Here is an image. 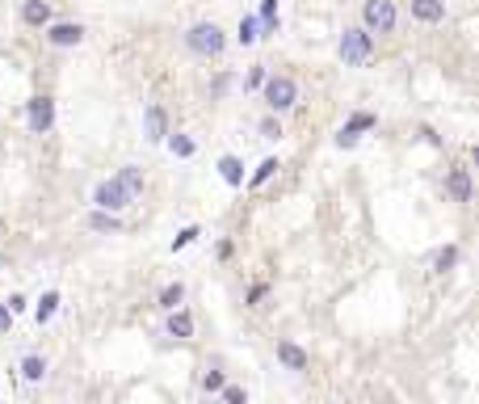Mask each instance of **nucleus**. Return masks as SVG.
Wrapping results in <instances>:
<instances>
[{
	"label": "nucleus",
	"instance_id": "nucleus-1",
	"mask_svg": "<svg viewBox=\"0 0 479 404\" xmlns=\"http://www.w3.org/2000/svg\"><path fill=\"white\" fill-rule=\"evenodd\" d=\"M185 46L194 50V55H206V59H215V55H223L227 38H223V30H219L215 21H198V26L185 34Z\"/></svg>",
	"mask_w": 479,
	"mask_h": 404
},
{
	"label": "nucleus",
	"instance_id": "nucleus-2",
	"mask_svg": "<svg viewBox=\"0 0 479 404\" xmlns=\"http://www.w3.org/2000/svg\"><path fill=\"white\" fill-rule=\"evenodd\" d=\"M261 84H265V101H270V110H274V114L290 110L294 101H299V84H294L290 76H265Z\"/></svg>",
	"mask_w": 479,
	"mask_h": 404
},
{
	"label": "nucleus",
	"instance_id": "nucleus-3",
	"mask_svg": "<svg viewBox=\"0 0 479 404\" xmlns=\"http://www.w3.org/2000/svg\"><path fill=\"white\" fill-rule=\"evenodd\" d=\"M370 50H375V34H370L366 26L341 34V59H345V64H366Z\"/></svg>",
	"mask_w": 479,
	"mask_h": 404
},
{
	"label": "nucleus",
	"instance_id": "nucleus-4",
	"mask_svg": "<svg viewBox=\"0 0 479 404\" xmlns=\"http://www.w3.org/2000/svg\"><path fill=\"white\" fill-rule=\"evenodd\" d=\"M361 21L370 34H391L395 30V0H366Z\"/></svg>",
	"mask_w": 479,
	"mask_h": 404
},
{
	"label": "nucleus",
	"instance_id": "nucleus-5",
	"mask_svg": "<svg viewBox=\"0 0 479 404\" xmlns=\"http://www.w3.org/2000/svg\"><path fill=\"white\" fill-rule=\"evenodd\" d=\"M93 202H97L101 211H122L126 202H135V194H131V190H126V185H122V181L114 177V181H101V185H97Z\"/></svg>",
	"mask_w": 479,
	"mask_h": 404
},
{
	"label": "nucleus",
	"instance_id": "nucleus-6",
	"mask_svg": "<svg viewBox=\"0 0 479 404\" xmlns=\"http://www.w3.org/2000/svg\"><path fill=\"white\" fill-rule=\"evenodd\" d=\"M50 127H55V101H50V97H34L30 101V131L46 135Z\"/></svg>",
	"mask_w": 479,
	"mask_h": 404
},
{
	"label": "nucleus",
	"instance_id": "nucleus-7",
	"mask_svg": "<svg viewBox=\"0 0 479 404\" xmlns=\"http://www.w3.org/2000/svg\"><path fill=\"white\" fill-rule=\"evenodd\" d=\"M143 127H147V139L160 143V139L169 135V118H165V110H160V106H147V110H143Z\"/></svg>",
	"mask_w": 479,
	"mask_h": 404
},
{
	"label": "nucleus",
	"instance_id": "nucleus-8",
	"mask_svg": "<svg viewBox=\"0 0 479 404\" xmlns=\"http://www.w3.org/2000/svg\"><path fill=\"white\" fill-rule=\"evenodd\" d=\"M46 38H50V46H76V42L84 38V30L72 26V21H59V26H50V30H46Z\"/></svg>",
	"mask_w": 479,
	"mask_h": 404
},
{
	"label": "nucleus",
	"instance_id": "nucleus-9",
	"mask_svg": "<svg viewBox=\"0 0 479 404\" xmlns=\"http://www.w3.org/2000/svg\"><path fill=\"white\" fill-rule=\"evenodd\" d=\"M412 17L416 21H446V5H442V0H412Z\"/></svg>",
	"mask_w": 479,
	"mask_h": 404
},
{
	"label": "nucleus",
	"instance_id": "nucleus-10",
	"mask_svg": "<svg viewBox=\"0 0 479 404\" xmlns=\"http://www.w3.org/2000/svg\"><path fill=\"white\" fill-rule=\"evenodd\" d=\"M446 194H450L454 202H471V173H467V169H454V173L446 177Z\"/></svg>",
	"mask_w": 479,
	"mask_h": 404
},
{
	"label": "nucleus",
	"instance_id": "nucleus-11",
	"mask_svg": "<svg viewBox=\"0 0 479 404\" xmlns=\"http://www.w3.org/2000/svg\"><path fill=\"white\" fill-rule=\"evenodd\" d=\"M278 362L290 367V371H307V354L294 341H278Z\"/></svg>",
	"mask_w": 479,
	"mask_h": 404
},
{
	"label": "nucleus",
	"instance_id": "nucleus-12",
	"mask_svg": "<svg viewBox=\"0 0 479 404\" xmlns=\"http://www.w3.org/2000/svg\"><path fill=\"white\" fill-rule=\"evenodd\" d=\"M21 21L26 26H46L50 21V5H46V0H26V5H21Z\"/></svg>",
	"mask_w": 479,
	"mask_h": 404
},
{
	"label": "nucleus",
	"instance_id": "nucleus-13",
	"mask_svg": "<svg viewBox=\"0 0 479 404\" xmlns=\"http://www.w3.org/2000/svg\"><path fill=\"white\" fill-rule=\"evenodd\" d=\"M169 333H173L177 341L194 337V316H189V312H177V308H173V316H169Z\"/></svg>",
	"mask_w": 479,
	"mask_h": 404
},
{
	"label": "nucleus",
	"instance_id": "nucleus-14",
	"mask_svg": "<svg viewBox=\"0 0 479 404\" xmlns=\"http://www.w3.org/2000/svg\"><path fill=\"white\" fill-rule=\"evenodd\" d=\"M88 228L93 232H118L122 223H118V211H101L97 207V215H88Z\"/></svg>",
	"mask_w": 479,
	"mask_h": 404
},
{
	"label": "nucleus",
	"instance_id": "nucleus-15",
	"mask_svg": "<svg viewBox=\"0 0 479 404\" xmlns=\"http://www.w3.org/2000/svg\"><path fill=\"white\" fill-rule=\"evenodd\" d=\"M219 173H223L227 185H244V165H240L236 156H223V160H219Z\"/></svg>",
	"mask_w": 479,
	"mask_h": 404
},
{
	"label": "nucleus",
	"instance_id": "nucleus-16",
	"mask_svg": "<svg viewBox=\"0 0 479 404\" xmlns=\"http://www.w3.org/2000/svg\"><path fill=\"white\" fill-rule=\"evenodd\" d=\"M55 308H59V295H55V291H46V295L38 299V308H34V316H38V324H46L50 316H55Z\"/></svg>",
	"mask_w": 479,
	"mask_h": 404
},
{
	"label": "nucleus",
	"instance_id": "nucleus-17",
	"mask_svg": "<svg viewBox=\"0 0 479 404\" xmlns=\"http://www.w3.org/2000/svg\"><path fill=\"white\" fill-rule=\"evenodd\" d=\"M118 181H122V185H126V190H131V194H135V198H139V194H143V173H139V169H135V165H126V169H122V173H118Z\"/></svg>",
	"mask_w": 479,
	"mask_h": 404
},
{
	"label": "nucleus",
	"instance_id": "nucleus-18",
	"mask_svg": "<svg viewBox=\"0 0 479 404\" xmlns=\"http://www.w3.org/2000/svg\"><path fill=\"white\" fill-rule=\"evenodd\" d=\"M181 299H185V286H181V282H173V286H165V291H160V308H169V312H173Z\"/></svg>",
	"mask_w": 479,
	"mask_h": 404
},
{
	"label": "nucleus",
	"instance_id": "nucleus-19",
	"mask_svg": "<svg viewBox=\"0 0 479 404\" xmlns=\"http://www.w3.org/2000/svg\"><path fill=\"white\" fill-rule=\"evenodd\" d=\"M21 375H26V379H34V383H38V379H42V375H46V362H42V358H38V354H30V358H26V362H21Z\"/></svg>",
	"mask_w": 479,
	"mask_h": 404
},
{
	"label": "nucleus",
	"instance_id": "nucleus-20",
	"mask_svg": "<svg viewBox=\"0 0 479 404\" xmlns=\"http://www.w3.org/2000/svg\"><path fill=\"white\" fill-rule=\"evenodd\" d=\"M256 30H261V26H256V17H244V21H240V30H236V38H240V42H244V46H252V42H256V38H261V34H256Z\"/></svg>",
	"mask_w": 479,
	"mask_h": 404
},
{
	"label": "nucleus",
	"instance_id": "nucleus-21",
	"mask_svg": "<svg viewBox=\"0 0 479 404\" xmlns=\"http://www.w3.org/2000/svg\"><path fill=\"white\" fill-rule=\"evenodd\" d=\"M169 147H173V156H194V152H198V143H194L189 135H173Z\"/></svg>",
	"mask_w": 479,
	"mask_h": 404
},
{
	"label": "nucleus",
	"instance_id": "nucleus-22",
	"mask_svg": "<svg viewBox=\"0 0 479 404\" xmlns=\"http://www.w3.org/2000/svg\"><path fill=\"white\" fill-rule=\"evenodd\" d=\"M274 173H278V160H261V165H256V173H252V185H265Z\"/></svg>",
	"mask_w": 479,
	"mask_h": 404
},
{
	"label": "nucleus",
	"instance_id": "nucleus-23",
	"mask_svg": "<svg viewBox=\"0 0 479 404\" xmlns=\"http://www.w3.org/2000/svg\"><path fill=\"white\" fill-rule=\"evenodd\" d=\"M454 261H458V248L450 244V248H442V252H438V261H433V266H438V270H450Z\"/></svg>",
	"mask_w": 479,
	"mask_h": 404
},
{
	"label": "nucleus",
	"instance_id": "nucleus-24",
	"mask_svg": "<svg viewBox=\"0 0 479 404\" xmlns=\"http://www.w3.org/2000/svg\"><path fill=\"white\" fill-rule=\"evenodd\" d=\"M345 127H349V131H370V127H375V114H353Z\"/></svg>",
	"mask_w": 479,
	"mask_h": 404
},
{
	"label": "nucleus",
	"instance_id": "nucleus-25",
	"mask_svg": "<svg viewBox=\"0 0 479 404\" xmlns=\"http://www.w3.org/2000/svg\"><path fill=\"white\" fill-rule=\"evenodd\" d=\"M202 387H206V392H219V387H223V371H206Z\"/></svg>",
	"mask_w": 479,
	"mask_h": 404
},
{
	"label": "nucleus",
	"instance_id": "nucleus-26",
	"mask_svg": "<svg viewBox=\"0 0 479 404\" xmlns=\"http://www.w3.org/2000/svg\"><path fill=\"white\" fill-rule=\"evenodd\" d=\"M353 143H357V131L341 127V135H337V147H353Z\"/></svg>",
	"mask_w": 479,
	"mask_h": 404
},
{
	"label": "nucleus",
	"instance_id": "nucleus-27",
	"mask_svg": "<svg viewBox=\"0 0 479 404\" xmlns=\"http://www.w3.org/2000/svg\"><path fill=\"white\" fill-rule=\"evenodd\" d=\"M219 392H223V400H232V404H244V387H227V383H223Z\"/></svg>",
	"mask_w": 479,
	"mask_h": 404
},
{
	"label": "nucleus",
	"instance_id": "nucleus-28",
	"mask_svg": "<svg viewBox=\"0 0 479 404\" xmlns=\"http://www.w3.org/2000/svg\"><path fill=\"white\" fill-rule=\"evenodd\" d=\"M261 135H265V139H278V135H282V127H278L274 118H265V122H261Z\"/></svg>",
	"mask_w": 479,
	"mask_h": 404
},
{
	"label": "nucleus",
	"instance_id": "nucleus-29",
	"mask_svg": "<svg viewBox=\"0 0 479 404\" xmlns=\"http://www.w3.org/2000/svg\"><path fill=\"white\" fill-rule=\"evenodd\" d=\"M194 236H198V228H185V232H181V236H177V240H173V248H185V244H189V240H194Z\"/></svg>",
	"mask_w": 479,
	"mask_h": 404
},
{
	"label": "nucleus",
	"instance_id": "nucleus-30",
	"mask_svg": "<svg viewBox=\"0 0 479 404\" xmlns=\"http://www.w3.org/2000/svg\"><path fill=\"white\" fill-rule=\"evenodd\" d=\"M9 324H13V312L5 308V303H0V333H9Z\"/></svg>",
	"mask_w": 479,
	"mask_h": 404
}]
</instances>
